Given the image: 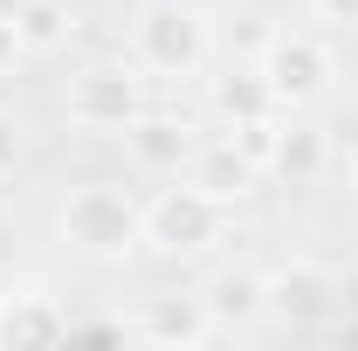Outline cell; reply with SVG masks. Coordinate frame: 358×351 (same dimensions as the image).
<instances>
[{"label":"cell","mask_w":358,"mask_h":351,"mask_svg":"<svg viewBox=\"0 0 358 351\" xmlns=\"http://www.w3.org/2000/svg\"><path fill=\"white\" fill-rule=\"evenodd\" d=\"M55 241L90 268H131L145 255V200L124 179H76L55 200Z\"/></svg>","instance_id":"1"},{"label":"cell","mask_w":358,"mask_h":351,"mask_svg":"<svg viewBox=\"0 0 358 351\" xmlns=\"http://www.w3.org/2000/svg\"><path fill=\"white\" fill-rule=\"evenodd\" d=\"M124 42H131V62L145 76L186 83V76H200L207 55H214V21H207L200 0H138Z\"/></svg>","instance_id":"2"},{"label":"cell","mask_w":358,"mask_h":351,"mask_svg":"<svg viewBox=\"0 0 358 351\" xmlns=\"http://www.w3.org/2000/svg\"><path fill=\"white\" fill-rule=\"evenodd\" d=\"M227 214L234 207L207 200L193 179L159 186L145 200V255H159V262H200V255H214L227 241Z\"/></svg>","instance_id":"3"},{"label":"cell","mask_w":358,"mask_h":351,"mask_svg":"<svg viewBox=\"0 0 358 351\" xmlns=\"http://www.w3.org/2000/svg\"><path fill=\"white\" fill-rule=\"evenodd\" d=\"M262 282H268V324H282V331H338V317L352 310L345 268L317 262V255H289V262L262 268Z\"/></svg>","instance_id":"4"},{"label":"cell","mask_w":358,"mask_h":351,"mask_svg":"<svg viewBox=\"0 0 358 351\" xmlns=\"http://www.w3.org/2000/svg\"><path fill=\"white\" fill-rule=\"evenodd\" d=\"M145 69L138 62H83L76 76H69V89H62V117L76 124V131L90 138H124L152 110L145 103Z\"/></svg>","instance_id":"5"},{"label":"cell","mask_w":358,"mask_h":351,"mask_svg":"<svg viewBox=\"0 0 358 351\" xmlns=\"http://www.w3.org/2000/svg\"><path fill=\"white\" fill-rule=\"evenodd\" d=\"M262 76H268V89H275V103H282V117H289V110H303L317 96H331L338 55H331V42L310 35V28H275L268 48H262Z\"/></svg>","instance_id":"6"},{"label":"cell","mask_w":358,"mask_h":351,"mask_svg":"<svg viewBox=\"0 0 358 351\" xmlns=\"http://www.w3.org/2000/svg\"><path fill=\"white\" fill-rule=\"evenodd\" d=\"M179 179H193V186H200L207 200H221V207H241V200H255L262 166H255L227 131H214V138H200V145L186 152V173Z\"/></svg>","instance_id":"7"},{"label":"cell","mask_w":358,"mask_h":351,"mask_svg":"<svg viewBox=\"0 0 358 351\" xmlns=\"http://www.w3.org/2000/svg\"><path fill=\"white\" fill-rule=\"evenodd\" d=\"M200 303H207V317H214L221 338H248V331L268 324V282H262V268L227 262V268H214L200 282Z\"/></svg>","instance_id":"8"},{"label":"cell","mask_w":358,"mask_h":351,"mask_svg":"<svg viewBox=\"0 0 358 351\" xmlns=\"http://www.w3.org/2000/svg\"><path fill=\"white\" fill-rule=\"evenodd\" d=\"M69 338V310L35 282H7L0 289V351H35Z\"/></svg>","instance_id":"9"},{"label":"cell","mask_w":358,"mask_h":351,"mask_svg":"<svg viewBox=\"0 0 358 351\" xmlns=\"http://www.w3.org/2000/svg\"><path fill=\"white\" fill-rule=\"evenodd\" d=\"M124 338H138V345H214L221 331H214V317H207V303L200 296H145V303L124 317Z\"/></svg>","instance_id":"10"},{"label":"cell","mask_w":358,"mask_h":351,"mask_svg":"<svg viewBox=\"0 0 358 351\" xmlns=\"http://www.w3.org/2000/svg\"><path fill=\"white\" fill-rule=\"evenodd\" d=\"M207 117L214 124H255V117H282L275 89L262 76V55H234L221 76H207Z\"/></svg>","instance_id":"11"},{"label":"cell","mask_w":358,"mask_h":351,"mask_svg":"<svg viewBox=\"0 0 358 351\" xmlns=\"http://www.w3.org/2000/svg\"><path fill=\"white\" fill-rule=\"evenodd\" d=\"M124 145H131V159L145 166V173H186V152L200 145L193 138V124H179V117H166V110H145L131 131H124Z\"/></svg>","instance_id":"12"},{"label":"cell","mask_w":358,"mask_h":351,"mask_svg":"<svg viewBox=\"0 0 358 351\" xmlns=\"http://www.w3.org/2000/svg\"><path fill=\"white\" fill-rule=\"evenodd\" d=\"M14 28H21V48L28 55H62L76 42V7L69 0H21L14 7Z\"/></svg>","instance_id":"13"},{"label":"cell","mask_w":358,"mask_h":351,"mask_svg":"<svg viewBox=\"0 0 358 351\" xmlns=\"http://www.w3.org/2000/svg\"><path fill=\"white\" fill-rule=\"evenodd\" d=\"M317 166H324V138H317L310 124H282V145H275V166H268V173H282V179H310Z\"/></svg>","instance_id":"14"},{"label":"cell","mask_w":358,"mask_h":351,"mask_svg":"<svg viewBox=\"0 0 358 351\" xmlns=\"http://www.w3.org/2000/svg\"><path fill=\"white\" fill-rule=\"evenodd\" d=\"M227 138H234V145H241V152H248V159H255V166H275V145H282V117H255V124H221Z\"/></svg>","instance_id":"15"},{"label":"cell","mask_w":358,"mask_h":351,"mask_svg":"<svg viewBox=\"0 0 358 351\" xmlns=\"http://www.w3.org/2000/svg\"><path fill=\"white\" fill-rule=\"evenodd\" d=\"M21 159H28V124H21L14 110H0V179L14 173Z\"/></svg>","instance_id":"16"},{"label":"cell","mask_w":358,"mask_h":351,"mask_svg":"<svg viewBox=\"0 0 358 351\" xmlns=\"http://www.w3.org/2000/svg\"><path fill=\"white\" fill-rule=\"evenodd\" d=\"M21 62H28V48H21V28H14V14H0V83H7Z\"/></svg>","instance_id":"17"},{"label":"cell","mask_w":358,"mask_h":351,"mask_svg":"<svg viewBox=\"0 0 358 351\" xmlns=\"http://www.w3.org/2000/svg\"><path fill=\"white\" fill-rule=\"evenodd\" d=\"M310 21H324V28H358V0H310Z\"/></svg>","instance_id":"18"},{"label":"cell","mask_w":358,"mask_h":351,"mask_svg":"<svg viewBox=\"0 0 358 351\" xmlns=\"http://www.w3.org/2000/svg\"><path fill=\"white\" fill-rule=\"evenodd\" d=\"M345 186H352V200H358V152H352V173H345Z\"/></svg>","instance_id":"19"}]
</instances>
